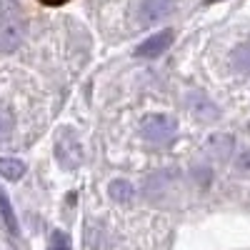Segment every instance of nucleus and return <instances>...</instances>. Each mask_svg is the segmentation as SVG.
<instances>
[{
	"label": "nucleus",
	"instance_id": "nucleus-1",
	"mask_svg": "<svg viewBox=\"0 0 250 250\" xmlns=\"http://www.w3.org/2000/svg\"><path fill=\"white\" fill-rule=\"evenodd\" d=\"M140 130H143V138H145V140L165 145V143L173 140V135H175V130H178V125H175V120H173L170 115L153 113V115H148V118L143 120Z\"/></svg>",
	"mask_w": 250,
	"mask_h": 250
},
{
	"label": "nucleus",
	"instance_id": "nucleus-2",
	"mask_svg": "<svg viewBox=\"0 0 250 250\" xmlns=\"http://www.w3.org/2000/svg\"><path fill=\"white\" fill-rule=\"evenodd\" d=\"M175 8V0H143L140 10H138V20L140 25H150L158 20H165Z\"/></svg>",
	"mask_w": 250,
	"mask_h": 250
},
{
	"label": "nucleus",
	"instance_id": "nucleus-3",
	"mask_svg": "<svg viewBox=\"0 0 250 250\" xmlns=\"http://www.w3.org/2000/svg\"><path fill=\"white\" fill-rule=\"evenodd\" d=\"M25 38V23L23 18H15V20H8V23H0V50H15Z\"/></svg>",
	"mask_w": 250,
	"mask_h": 250
},
{
	"label": "nucleus",
	"instance_id": "nucleus-4",
	"mask_svg": "<svg viewBox=\"0 0 250 250\" xmlns=\"http://www.w3.org/2000/svg\"><path fill=\"white\" fill-rule=\"evenodd\" d=\"M173 43V30H160L155 33L153 38H148L145 43H140L135 48V55L138 58H158L160 53H165Z\"/></svg>",
	"mask_w": 250,
	"mask_h": 250
},
{
	"label": "nucleus",
	"instance_id": "nucleus-5",
	"mask_svg": "<svg viewBox=\"0 0 250 250\" xmlns=\"http://www.w3.org/2000/svg\"><path fill=\"white\" fill-rule=\"evenodd\" d=\"M55 155L58 160L65 165V168H75V165L83 160V150H80V143L68 133V138H60L55 145Z\"/></svg>",
	"mask_w": 250,
	"mask_h": 250
},
{
	"label": "nucleus",
	"instance_id": "nucleus-6",
	"mask_svg": "<svg viewBox=\"0 0 250 250\" xmlns=\"http://www.w3.org/2000/svg\"><path fill=\"white\" fill-rule=\"evenodd\" d=\"M0 220H3V225L8 228L10 235H18L20 228H18V218H15V210H13V203L8 198V193L0 188Z\"/></svg>",
	"mask_w": 250,
	"mask_h": 250
},
{
	"label": "nucleus",
	"instance_id": "nucleus-7",
	"mask_svg": "<svg viewBox=\"0 0 250 250\" xmlns=\"http://www.w3.org/2000/svg\"><path fill=\"white\" fill-rule=\"evenodd\" d=\"M0 175L5 180H20L25 175V163L18 158H0Z\"/></svg>",
	"mask_w": 250,
	"mask_h": 250
},
{
	"label": "nucleus",
	"instance_id": "nucleus-8",
	"mask_svg": "<svg viewBox=\"0 0 250 250\" xmlns=\"http://www.w3.org/2000/svg\"><path fill=\"white\" fill-rule=\"evenodd\" d=\"M108 193H110V198H113L115 203H130L133 195H135L133 185H130L128 180H113L110 188H108Z\"/></svg>",
	"mask_w": 250,
	"mask_h": 250
},
{
	"label": "nucleus",
	"instance_id": "nucleus-9",
	"mask_svg": "<svg viewBox=\"0 0 250 250\" xmlns=\"http://www.w3.org/2000/svg\"><path fill=\"white\" fill-rule=\"evenodd\" d=\"M233 65L243 73H250V43H238L233 48Z\"/></svg>",
	"mask_w": 250,
	"mask_h": 250
},
{
	"label": "nucleus",
	"instance_id": "nucleus-10",
	"mask_svg": "<svg viewBox=\"0 0 250 250\" xmlns=\"http://www.w3.org/2000/svg\"><path fill=\"white\" fill-rule=\"evenodd\" d=\"M20 18V5L18 0H0V23H8V20Z\"/></svg>",
	"mask_w": 250,
	"mask_h": 250
},
{
	"label": "nucleus",
	"instance_id": "nucleus-11",
	"mask_svg": "<svg viewBox=\"0 0 250 250\" xmlns=\"http://www.w3.org/2000/svg\"><path fill=\"white\" fill-rule=\"evenodd\" d=\"M48 250H70V238L62 233V230H55V233L50 235V245H48Z\"/></svg>",
	"mask_w": 250,
	"mask_h": 250
},
{
	"label": "nucleus",
	"instance_id": "nucleus-12",
	"mask_svg": "<svg viewBox=\"0 0 250 250\" xmlns=\"http://www.w3.org/2000/svg\"><path fill=\"white\" fill-rule=\"evenodd\" d=\"M10 128H13V120H10V115H8L5 110H0V138H5V135L10 133Z\"/></svg>",
	"mask_w": 250,
	"mask_h": 250
},
{
	"label": "nucleus",
	"instance_id": "nucleus-13",
	"mask_svg": "<svg viewBox=\"0 0 250 250\" xmlns=\"http://www.w3.org/2000/svg\"><path fill=\"white\" fill-rule=\"evenodd\" d=\"M238 170L250 173V150H248V153H243V155L238 158Z\"/></svg>",
	"mask_w": 250,
	"mask_h": 250
},
{
	"label": "nucleus",
	"instance_id": "nucleus-14",
	"mask_svg": "<svg viewBox=\"0 0 250 250\" xmlns=\"http://www.w3.org/2000/svg\"><path fill=\"white\" fill-rule=\"evenodd\" d=\"M38 3L50 5V8H58V5H65V3H70V0H38Z\"/></svg>",
	"mask_w": 250,
	"mask_h": 250
},
{
	"label": "nucleus",
	"instance_id": "nucleus-15",
	"mask_svg": "<svg viewBox=\"0 0 250 250\" xmlns=\"http://www.w3.org/2000/svg\"><path fill=\"white\" fill-rule=\"evenodd\" d=\"M205 3H218V0H205Z\"/></svg>",
	"mask_w": 250,
	"mask_h": 250
}]
</instances>
